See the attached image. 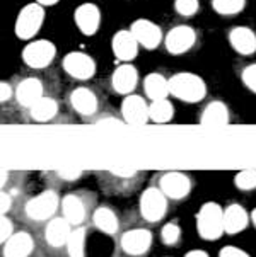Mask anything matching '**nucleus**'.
<instances>
[{"label": "nucleus", "instance_id": "obj_6", "mask_svg": "<svg viewBox=\"0 0 256 257\" xmlns=\"http://www.w3.org/2000/svg\"><path fill=\"white\" fill-rule=\"evenodd\" d=\"M197 43V31L192 26L180 24L169 29V33L164 38V45H166L167 53L171 55H183L190 51L193 45Z\"/></svg>", "mask_w": 256, "mask_h": 257}, {"label": "nucleus", "instance_id": "obj_3", "mask_svg": "<svg viewBox=\"0 0 256 257\" xmlns=\"http://www.w3.org/2000/svg\"><path fill=\"white\" fill-rule=\"evenodd\" d=\"M43 21H45V7L40 6L38 2L24 6L16 19V36L19 39H24V41L33 39L41 29Z\"/></svg>", "mask_w": 256, "mask_h": 257}, {"label": "nucleus", "instance_id": "obj_10", "mask_svg": "<svg viewBox=\"0 0 256 257\" xmlns=\"http://www.w3.org/2000/svg\"><path fill=\"white\" fill-rule=\"evenodd\" d=\"M130 31L135 36L138 45L145 48V50H155L160 45V41H162V31H160V28L149 19H137L132 24Z\"/></svg>", "mask_w": 256, "mask_h": 257}, {"label": "nucleus", "instance_id": "obj_34", "mask_svg": "<svg viewBox=\"0 0 256 257\" xmlns=\"http://www.w3.org/2000/svg\"><path fill=\"white\" fill-rule=\"evenodd\" d=\"M11 237H12V221L9 220L6 215H2V232H0V240L6 243Z\"/></svg>", "mask_w": 256, "mask_h": 257}, {"label": "nucleus", "instance_id": "obj_40", "mask_svg": "<svg viewBox=\"0 0 256 257\" xmlns=\"http://www.w3.org/2000/svg\"><path fill=\"white\" fill-rule=\"evenodd\" d=\"M118 123H120V119H116L115 116H106L98 121V124H118Z\"/></svg>", "mask_w": 256, "mask_h": 257}, {"label": "nucleus", "instance_id": "obj_5", "mask_svg": "<svg viewBox=\"0 0 256 257\" xmlns=\"http://www.w3.org/2000/svg\"><path fill=\"white\" fill-rule=\"evenodd\" d=\"M63 70L75 80H89L96 73V63L84 51H70L63 56Z\"/></svg>", "mask_w": 256, "mask_h": 257}, {"label": "nucleus", "instance_id": "obj_23", "mask_svg": "<svg viewBox=\"0 0 256 257\" xmlns=\"http://www.w3.org/2000/svg\"><path fill=\"white\" fill-rule=\"evenodd\" d=\"M224 226L227 233H239L248 226V213L239 204H231L224 211Z\"/></svg>", "mask_w": 256, "mask_h": 257}, {"label": "nucleus", "instance_id": "obj_16", "mask_svg": "<svg viewBox=\"0 0 256 257\" xmlns=\"http://www.w3.org/2000/svg\"><path fill=\"white\" fill-rule=\"evenodd\" d=\"M160 191L171 199H181L190 193V179L181 172H167L160 177Z\"/></svg>", "mask_w": 256, "mask_h": 257}, {"label": "nucleus", "instance_id": "obj_11", "mask_svg": "<svg viewBox=\"0 0 256 257\" xmlns=\"http://www.w3.org/2000/svg\"><path fill=\"white\" fill-rule=\"evenodd\" d=\"M73 21H75L77 28L82 34L86 36H94L98 33L99 26H101V11L94 4H80L75 9V14H73Z\"/></svg>", "mask_w": 256, "mask_h": 257}, {"label": "nucleus", "instance_id": "obj_2", "mask_svg": "<svg viewBox=\"0 0 256 257\" xmlns=\"http://www.w3.org/2000/svg\"><path fill=\"white\" fill-rule=\"evenodd\" d=\"M198 233L205 240H217L224 232V210L217 203H205L197 216Z\"/></svg>", "mask_w": 256, "mask_h": 257}, {"label": "nucleus", "instance_id": "obj_27", "mask_svg": "<svg viewBox=\"0 0 256 257\" xmlns=\"http://www.w3.org/2000/svg\"><path fill=\"white\" fill-rule=\"evenodd\" d=\"M94 225L104 233H115L118 230V218L110 208H98L94 211Z\"/></svg>", "mask_w": 256, "mask_h": 257}, {"label": "nucleus", "instance_id": "obj_32", "mask_svg": "<svg viewBox=\"0 0 256 257\" xmlns=\"http://www.w3.org/2000/svg\"><path fill=\"white\" fill-rule=\"evenodd\" d=\"M180 235H181V230L180 226L176 223H167L162 226V232H160V238L166 245H173L180 240Z\"/></svg>", "mask_w": 256, "mask_h": 257}, {"label": "nucleus", "instance_id": "obj_38", "mask_svg": "<svg viewBox=\"0 0 256 257\" xmlns=\"http://www.w3.org/2000/svg\"><path fill=\"white\" fill-rule=\"evenodd\" d=\"M111 172L118 177H132L137 174V171H133V169H113Z\"/></svg>", "mask_w": 256, "mask_h": 257}, {"label": "nucleus", "instance_id": "obj_25", "mask_svg": "<svg viewBox=\"0 0 256 257\" xmlns=\"http://www.w3.org/2000/svg\"><path fill=\"white\" fill-rule=\"evenodd\" d=\"M62 208H63V218H67L72 225H80L84 221L86 208L77 196L73 194L65 196L62 201Z\"/></svg>", "mask_w": 256, "mask_h": 257}, {"label": "nucleus", "instance_id": "obj_7", "mask_svg": "<svg viewBox=\"0 0 256 257\" xmlns=\"http://www.w3.org/2000/svg\"><path fill=\"white\" fill-rule=\"evenodd\" d=\"M167 196L157 187H149L140 198V213L147 221H159L166 215Z\"/></svg>", "mask_w": 256, "mask_h": 257}, {"label": "nucleus", "instance_id": "obj_15", "mask_svg": "<svg viewBox=\"0 0 256 257\" xmlns=\"http://www.w3.org/2000/svg\"><path fill=\"white\" fill-rule=\"evenodd\" d=\"M229 43L232 50L242 56L256 53V34L246 26H236L229 31Z\"/></svg>", "mask_w": 256, "mask_h": 257}, {"label": "nucleus", "instance_id": "obj_26", "mask_svg": "<svg viewBox=\"0 0 256 257\" xmlns=\"http://www.w3.org/2000/svg\"><path fill=\"white\" fill-rule=\"evenodd\" d=\"M175 116V106L167 99L152 101L149 104V117L154 123H167Z\"/></svg>", "mask_w": 256, "mask_h": 257}, {"label": "nucleus", "instance_id": "obj_39", "mask_svg": "<svg viewBox=\"0 0 256 257\" xmlns=\"http://www.w3.org/2000/svg\"><path fill=\"white\" fill-rule=\"evenodd\" d=\"M9 208H11V196L2 193V215H6Z\"/></svg>", "mask_w": 256, "mask_h": 257}, {"label": "nucleus", "instance_id": "obj_33", "mask_svg": "<svg viewBox=\"0 0 256 257\" xmlns=\"http://www.w3.org/2000/svg\"><path fill=\"white\" fill-rule=\"evenodd\" d=\"M241 80L246 85V89L256 94V63H251L248 67H244V70L241 72Z\"/></svg>", "mask_w": 256, "mask_h": 257}, {"label": "nucleus", "instance_id": "obj_28", "mask_svg": "<svg viewBox=\"0 0 256 257\" xmlns=\"http://www.w3.org/2000/svg\"><path fill=\"white\" fill-rule=\"evenodd\" d=\"M246 0H212V9L220 16H236L242 12Z\"/></svg>", "mask_w": 256, "mask_h": 257}, {"label": "nucleus", "instance_id": "obj_35", "mask_svg": "<svg viewBox=\"0 0 256 257\" xmlns=\"http://www.w3.org/2000/svg\"><path fill=\"white\" fill-rule=\"evenodd\" d=\"M219 257H249L248 254H246L244 250L237 249V247H232V245H227L224 247L222 250H220Z\"/></svg>", "mask_w": 256, "mask_h": 257}, {"label": "nucleus", "instance_id": "obj_36", "mask_svg": "<svg viewBox=\"0 0 256 257\" xmlns=\"http://www.w3.org/2000/svg\"><path fill=\"white\" fill-rule=\"evenodd\" d=\"M82 171L79 169H60L58 171V176L62 177V179H77V177H80Z\"/></svg>", "mask_w": 256, "mask_h": 257}, {"label": "nucleus", "instance_id": "obj_30", "mask_svg": "<svg viewBox=\"0 0 256 257\" xmlns=\"http://www.w3.org/2000/svg\"><path fill=\"white\" fill-rule=\"evenodd\" d=\"M200 9V0H175V11L181 17H192Z\"/></svg>", "mask_w": 256, "mask_h": 257}, {"label": "nucleus", "instance_id": "obj_14", "mask_svg": "<svg viewBox=\"0 0 256 257\" xmlns=\"http://www.w3.org/2000/svg\"><path fill=\"white\" fill-rule=\"evenodd\" d=\"M152 243V233L144 228L128 230L121 237V249L127 252L128 255H140L149 250Z\"/></svg>", "mask_w": 256, "mask_h": 257}, {"label": "nucleus", "instance_id": "obj_29", "mask_svg": "<svg viewBox=\"0 0 256 257\" xmlns=\"http://www.w3.org/2000/svg\"><path fill=\"white\" fill-rule=\"evenodd\" d=\"M84 245H86V230L84 228L72 230L70 237H68V242H67L68 255L84 257Z\"/></svg>", "mask_w": 256, "mask_h": 257}, {"label": "nucleus", "instance_id": "obj_13", "mask_svg": "<svg viewBox=\"0 0 256 257\" xmlns=\"http://www.w3.org/2000/svg\"><path fill=\"white\" fill-rule=\"evenodd\" d=\"M138 84V72L132 63H121L115 68L111 75V85L115 92L130 95Z\"/></svg>", "mask_w": 256, "mask_h": 257}, {"label": "nucleus", "instance_id": "obj_31", "mask_svg": "<svg viewBox=\"0 0 256 257\" xmlns=\"http://www.w3.org/2000/svg\"><path fill=\"white\" fill-rule=\"evenodd\" d=\"M236 186L242 191H251L256 187V171H242L236 176Z\"/></svg>", "mask_w": 256, "mask_h": 257}, {"label": "nucleus", "instance_id": "obj_1", "mask_svg": "<svg viewBox=\"0 0 256 257\" xmlns=\"http://www.w3.org/2000/svg\"><path fill=\"white\" fill-rule=\"evenodd\" d=\"M171 95L188 104L200 102L207 95V85L203 78L192 72H181L169 78Z\"/></svg>", "mask_w": 256, "mask_h": 257}, {"label": "nucleus", "instance_id": "obj_41", "mask_svg": "<svg viewBox=\"0 0 256 257\" xmlns=\"http://www.w3.org/2000/svg\"><path fill=\"white\" fill-rule=\"evenodd\" d=\"M186 257H208V255H207V252H203V250H192V252H188Z\"/></svg>", "mask_w": 256, "mask_h": 257}, {"label": "nucleus", "instance_id": "obj_22", "mask_svg": "<svg viewBox=\"0 0 256 257\" xmlns=\"http://www.w3.org/2000/svg\"><path fill=\"white\" fill-rule=\"evenodd\" d=\"M144 92L150 101H160L167 99L171 94L169 90V78H166L162 73H149L144 80Z\"/></svg>", "mask_w": 256, "mask_h": 257}, {"label": "nucleus", "instance_id": "obj_42", "mask_svg": "<svg viewBox=\"0 0 256 257\" xmlns=\"http://www.w3.org/2000/svg\"><path fill=\"white\" fill-rule=\"evenodd\" d=\"M40 6H43V7H50V6H55L58 0H36Z\"/></svg>", "mask_w": 256, "mask_h": 257}, {"label": "nucleus", "instance_id": "obj_9", "mask_svg": "<svg viewBox=\"0 0 256 257\" xmlns=\"http://www.w3.org/2000/svg\"><path fill=\"white\" fill-rule=\"evenodd\" d=\"M58 208V196L53 191H45L36 198L29 199L26 204V215L31 220H46Z\"/></svg>", "mask_w": 256, "mask_h": 257}, {"label": "nucleus", "instance_id": "obj_24", "mask_svg": "<svg viewBox=\"0 0 256 257\" xmlns=\"http://www.w3.org/2000/svg\"><path fill=\"white\" fill-rule=\"evenodd\" d=\"M29 112H31V117L38 123H46V121L53 119L58 112V102L55 101L53 97H46L43 95L38 102H34L31 107H29Z\"/></svg>", "mask_w": 256, "mask_h": 257}, {"label": "nucleus", "instance_id": "obj_43", "mask_svg": "<svg viewBox=\"0 0 256 257\" xmlns=\"http://www.w3.org/2000/svg\"><path fill=\"white\" fill-rule=\"evenodd\" d=\"M253 223H254V226H256V210L253 211Z\"/></svg>", "mask_w": 256, "mask_h": 257}, {"label": "nucleus", "instance_id": "obj_8", "mask_svg": "<svg viewBox=\"0 0 256 257\" xmlns=\"http://www.w3.org/2000/svg\"><path fill=\"white\" fill-rule=\"evenodd\" d=\"M121 116L127 124L132 126H144L149 117V104L144 101V97L135 94L125 95L123 102H121Z\"/></svg>", "mask_w": 256, "mask_h": 257}, {"label": "nucleus", "instance_id": "obj_21", "mask_svg": "<svg viewBox=\"0 0 256 257\" xmlns=\"http://www.w3.org/2000/svg\"><path fill=\"white\" fill-rule=\"evenodd\" d=\"M70 221L67 218H55L51 220L48 226L45 230V238L50 245L53 247H60L63 243L68 242V237L72 233V228H70Z\"/></svg>", "mask_w": 256, "mask_h": 257}, {"label": "nucleus", "instance_id": "obj_37", "mask_svg": "<svg viewBox=\"0 0 256 257\" xmlns=\"http://www.w3.org/2000/svg\"><path fill=\"white\" fill-rule=\"evenodd\" d=\"M0 89H2V95H0V101L2 102H6L11 99V95H12V87L7 84V82H4L2 80V84H0Z\"/></svg>", "mask_w": 256, "mask_h": 257}, {"label": "nucleus", "instance_id": "obj_17", "mask_svg": "<svg viewBox=\"0 0 256 257\" xmlns=\"http://www.w3.org/2000/svg\"><path fill=\"white\" fill-rule=\"evenodd\" d=\"M43 84L40 78L28 77L21 80L16 87V99L23 107H31L34 102H38L43 97Z\"/></svg>", "mask_w": 256, "mask_h": 257}, {"label": "nucleus", "instance_id": "obj_20", "mask_svg": "<svg viewBox=\"0 0 256 257\" xmlns=\"http://www.w3.org/2000/svg\"><path fill=\"white\" fill-rule=\"evenodd\" d=\"M33 247H34V242L29 233H26V232L14 233L6 242L4 257H28L31 254Z\"/></svg>", "mask_w": 256, "mask_h": 257}, {"label": "nucleus", "instance_id": "obj_4", "mask_svg": "<svg viewBox=\"0 0 256 257\" xmlns=\"http://www.w3.org/2000/svg\"><path fill=\"white\" fill-rule=\"evenodd\" d=\"M56 56V48L48 39H34L23 50V60L29 68H46Z\"/></svg>", "mask_w": 256, "mask_h": 257}, {"label": "nucleus", "instance_id": "obj_18", "mask_svg": "<svg viewBox=\"0 0 256 257\" xmlns=\"http://www.w3.org/2000/svg\"><path fill=\"white\" fill-rule=\"evenodd\" d=\"M70 106L82 116H93L98 111V97L88 87H77L70 94Z\"/></svg>", "mask_w": 256, "mask_h": 257}, {"label": "nucleus", "instance_id": "obj_12", "mask_svg": "<svg viewBox=\"0 0 256 257\" xmlns=\"http://www.w3.org/2000/svg\"><path fill=\"white\" fill-rule=\"evenodd\" d=\"M138 41L135 39V36L132 34V31H127V29H121L113 36L111 39V50L113 55L123 63H130L133 58L138 55Z\"/></svg>", "mask_w": 256, "mask_h": 257}, {"label": "nucleus", "instance_id": "obj_19", "mask_svg": "<svg viewBox=\"0 0 256 257\" xmlns=\"http://www.w3.org/2000/svg\"><path fill=\"white\" fill-rule=\"evenodd\" d=\"M200 123L208 128H220L229 123V109L222 101H212L202 111Z\"/></svg>", "mask_w": 256, "mask_h": 257}]
</instances>
